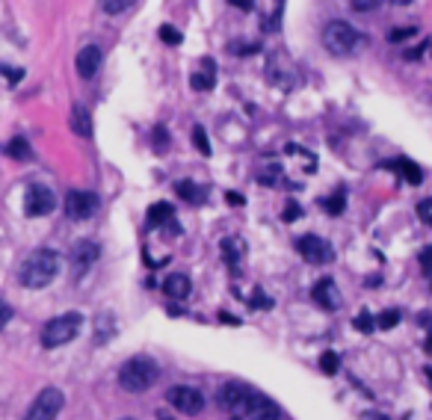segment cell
<instances>
[{
    "instance_id": "obj_9",
    "label": "cell",
    "mask_w": 432,
    "mask_h": 420,
    "mask_svg": "<svg viewBox=\"0 0 432 420\" xmlns=\"http://www.w3.org/2000/svg\"><path fill=\"white\" fill-rule=\"evenodd\" d=\"M57 198H53L51 186H42V184H33L27 186V195H24V213L27 216H45L53 210Z\"/></svg>"
},
{
    "instance_id": "obj_8",
    "label": "cell",
    "mask_w": 432,
    "mask_h": 420,
    "mask_svg": "<svg viewBox=\"0 0 432 420\" xmlns=\"http://www.w3.org/2000/svg\"><path fill=\"white\" fill-rule=\"evenodd\" d=\"M296 249H299V255H302L308 263H317V267H323V263L335 261V249H331V243L323 240V237H317V234L299 237Z\"/></svg>"
},
{
    "instance_id": "obj_32",
    "label": "cell",
    "mask_w": 432,
    "mask_h": 420,
    "mask_svg": "<svg viewBox=\"0 0 432 420\" xmlns=\"http://www.w3.org/2000/svg\"><path fill=\"white\" fill-rule=\"evenodd\" d=\"M299 216H302V207H299L296 202H291V204H287V207H284V213H282V219H284V222H296Z\"/></svg>"
},
{
    "instance_id": "obj_33",
    "label": "cell",
    "mask_w": 432,
    "mask_h": 420,
    "mask_svg": "<svg viewBox=\"0 0 432 420\" xmlns=\"http://www.w3.org/2000/svg\"><path fill=\"white\" fill-rule=\"evenodd\" d=\"M420 267H424V272L426 275H432V246H426V249H420Z\"/></svg>"
},
{
    "instance_id": "obj_7",
    "label": "cell",
    "mask_w": 432,
    "mask_h": 420,
    "mask_svg": "<svg viewBox=\"0 0 432 420\" xmlns=\"http://www.w3.org/2000/svg\"><path fill=\"white\" fill-rule=\"evenodd\" d=\"M62 204H65V216L74 219V222H83L98 210V195L89 190H69Z\"/></svg>"
},
{
    "instance_id": "obj_36",
    "label": "cell",
    "mask_w": 432,
    "mask_h": 420,
    "mask_svg": "<svg viewBox=\"0 0 432 420\" xmlns=\"http://www.w3.org/2000/svg\"><path fill=\"white\" fill-rule=\"evenodd\" d=\"M154 142H157V151H166V142H169V137H166V128H154Z\"/></svg>"
},
{
    "instance_id": "obj_16",
    "label": "cell",
    "mask_w": 432,
    "mask_h": 420,
    "mask_svg": "<svg viewBox=\"0 0 432 420\" xmlns=\"http://www.w3.org/2000/svg\"><path fill=\"white\" fill-rule=\"evenodd\" d=\"M157 225H175V207L169 202H154L148 207V228Z\"/></svg>"
},
{
    "instance_id": "obj_28",
    "label": "cell",
    "mask_w": 432,
    "mask_h": 420,
    "mask_svg": "<svg viewBox=\"0 0 432 420\" xmlns=\"http://www.w3.org/2000/svg\"><path fill=\"white\" fill-rule=\"evenodd\" d=\"M397 323H400V311H397V308H391V311H385V314L376 317V326H379L382 331L385 329H394Z\"/></svg>"
},
{
    "instance_id": "obj_22",
    "label": "cell",
    "mask_w": 432,
    "mask_h": 420,
    "mask_svg": "<svg viewBox=\"0 0 432 420\" xmlns=\"http://www.w3.org/2000/svg\"><path fill=\"white\" fill-rule=\"evenodd\" d=\"M3 151L9 154V157H15V160H27V157H30V146H27V139H21V137L9 139Z\"/></svg>"
},
{
    "instance_id": "obj_30",
    "label": "cell",
    "mask_w": 432,
    "mask_h": 420,
    "mask_svg": "<svg viewBox=\"0 0 432 420\" xmlns=\"http://www.w3.org/2000/svg\"><path fill=\"white\" fill-rule=\"evenodd\" d=\"M352 326H356L358 331H364V335H373V329H376V320H373L368 311H361L356 320H352Z\"/></svg>"
},
{
    "instance_id": "obj_35",
    "label": "cell",
    "mask_w": 432,
    "mask_h": 420,
    "mask_svg": "<svg viewBox=\"0 0 432 420\" xmlns=\"http://www.w3.org/2000/svg\"><path fill=\"white\" fill-rule=\"evenodd\" d=\"M261 181L263 184H275V181H279V166H267V169L261 172Z\"/></svg>"
},
{
    "instance_id": "obj_23",
    "label": "cell",
    "mask_w": 432,
    "mask_h": 420,
    "mask_svg": "<svg viewBox=\"0 0 432 420\" xmlns=\"http://www.w3.org/2000/svg\"><path fill=\"white\" fill-rule=\"evenodd\" d=\"M98 3H101V9L107 15H121V12H128L137 0H98Z\"/></svg>"
},
{
    "instance_id": "obj_12",
    "label": "cell",
    "mask_w": 432,
    "mask_h": 420,
    "mask_svg": "<svg viewBox=\"0 0 432 420\" xmlns=\"http://www.w3.org/2000/svg\"><path fill=\"white\" fill-rule=\"evenodd\" d=\"M243 417H249V420H279L282 408L275 405L270 396H263V394L254 391L249 396V405H246V414H243Z\"/></svg>"
},
{
    "instance_id": "obj_38",
    "label": "cell",
    "mask_w": 432,
    "mask_h": 420,
    "mask_svg": "<svg viewBox=\"0 0 432 420\" xmlns=\"http://www.w3.org/2000/svg\"><path fill=\"white\" fill-rule=\"evenodd\" d=\"M9 77V80H12V83H18L21 80V69H9V65H0V77Z\"/></svg>"
},
{
    "instance_id": "obj_21",
    "label": "cell",
    "mask_w": 432,
    "mask_h": 420,
    "mask_svg": "<svg viewBox=\"0 0 432 420\" xmlns=\"http://www.w3.org/2000/svg\"><path fill=\"white\" fill-rule=\"evenodd\" d=\"M190 86H193V89H198V92H210L216 86V77H214V71H196L190 77Z\"/></svg>"
},
{
    "instance_id": "obj_44",
    "label": "cell",
    "mask_w": 432,
    "mask_h": 420,
    "mask_svg": "<svg viewBox=\"0 0 432 420\" xmlns=\"http://www.w3.org/2000/svg\"><path fill=\"white\" fill-rule=\"evenodd\" d=\"M429 284H432V275H429Z\"/></svg>"
},
{
    "instance_id": "obj_40",
    "label": "cell",
    "mask_w": 432,
    "mask_h": 420,
    "mask_svg": "<svg viewBox=\"0 0 432 420\" xmlns=\"http://www.w3.org/2000/svg\"><path fill=\"white\" fill-rule=\"evenodd\" d=\"M225 198H228V204H243V195H237V193H228Z\"/></svg>"
},
{
    "instance_id": "obj_25",
    "label": "cell",
    "mask_w": 432,
    "mask_h": 420,
    "mask_svg": "<svg viewBox=\"0 0 432 420\" xmlns=\"http://www.w3.org/2000/svg\"><path fill=\"white\" fill-rule=\"evenodd\" d=\"M223 252H225L228 267H231V270H237V261H240V252H243L240 243H237V240H225V243H223Z\"/></svg>"
},
{
    "instance_id": "obj_24",
    "label": "cell",
    "mask_w": 432,
    "mask_h": 420,
    "mask_svg": "<svg viewBox=\"0 0 432 420\" xmlns=\"http://www.w3.org/2000/svg\"><path fill=\"white\" fill-rule=\"evenodd\" d=\"M338 367H340V358H338V352H323V356H320V370H323L326 376H335L338 373Z\"/></svg>"
},
{
    "instance_id": "obj_11",
    "label": "cell",
    "mask_w": 432,
    "mask_h": 420,
    "mask_svg": "<svg viewBox=\"0 0 432 420\" xmlns=\"http://www.w3.org/2000/svg\"><path fill=\"white\" fill-rule=\"evenodd\" d=\"M254 394V388H249V385L243 382H228L223 394H219V400H223V408H228V412L234 414H246V405H249V396Z\"/></svg>"
},
{
    "instance_id": "obj_4",
    "label": "cell",
    "mask_w": 432,
    "mask_h": 420,
    "mask_svg": "<svg viewBox=\"0 0 432 420\" xmlns=\"http://www.w3.org/2000/svg\"><path fill=\"white\" fill-rule=\"evenodd\" d=\"M80 326H83V314H77V311H69V314H60V317L48 320L45 329H42V347L57 349L62 344H69V340L77 338Z\"/></svg>"
},
{
    "instance_id": "obj_14",
    "label": "cell",
    "mask_w": 432,
    "mask_h": 420,
    "mask_svg": "<svg viewBox=\"0 0 432 420\" xmlns=\"http://www.w3.org/2000/svg\"><path fill=\"white\" fill-rule=\"evenodd\" d=\"M77 74L83 77V80H89V77L98 74V69H101V48L98 45H86L77 51Z\"/></svg>"
},
{
    "instance_id": "obj_26",
    "label": "cell",
    "mask_w": 432,
    "mask_h": 420,
    "mask_svg": "<svg viewBox=\"0 0 432 420\" xmlns=\"http://www.w3.org/2000/svg\"><path fill=\"white\" fill-rule=\"evenodd\" d=\"M343 204H347V195H343V190H338L335 195L326 198V202H323V207L329 210L331 216H340V213H343Z\"/></svg>"
},
{
    "instance_id": "obj_41",
    "label": "cell",
    "mask_w": 432,
    "mask_h": 420,
    "mask_svg": "<svg viewBox=\"0 0 432 420\" xmlns=\"http://www.w3.org/2000/svg\"><path fill=\"white\" fill-rule=\"evenodd\" d=\"M157 420H175L169 412H163V408H160V412H157Z\"/></svg>"
},
{
    "instance_id": "obj_2",
    "label": "cell",
    "mask_w": 432,
    "mask_h": 420,
    "mask_svg": "<svg viewBox=\"0 0 432 420\" xmlns=\"http://www.w3.org/2000/svg\"><path fill=\"white\" fill-rule=\"evenodd\" d=\"M157 379H160V367H157V361L148 356H134L119 367V385L130 394L148 391Z\"/></svg>"
},
{
    "instance_id": "obj_37",
    "label": "cell",
    "mask_w": 432,
    "mask_h": 420,
    "mask_svg": "<svg viewBox=\"0 0 432 420\" xmlns=\"http://www.w3.org/2000/svg\"><path fill=\"white\" fill-rule=\"evenodd\" d=\"M12 320V308H9L3 299H0V331H3V326Z\"/></svg>"
},
{
    "instance_id": "obj_20",
    "label": "cell",
    "mask_w": 432,
    "mask_h": 420,
    "mask_svg": "<svg viewBox=\"0 0 432 420\" xmlns=\"http://www.w3.org/2000/svg\"><path fill=\"white\" fill-rule=\"evenodd\" d=\"M178 195L184 198V202H196V204L205 202V190L198 184H193V181H181L178 184Z\"/></svg>"
},
{
    "instance_id": "obj_29",
    "label": "cell",
    "mask_w": 432,
    "mask_h": 420,
    "mask_svg": "<svg viewBox=\"0 0 432 420\" xmlns=\"http://www.w3.org/2000/svg\"><path fill=\"white\" fill-rule=\"evenodd\" d=\"M157 36H160V42H166V45H181V42H184L181 33L175 30V27H169V24H163Z\"/></svg>"
},
{
    "instance_id": "obj_3",
    "label": "cell",
    "mask_w": 432,
    "mask_h": 420,
    "mask_svg": "<svg viewBox=\"0 0 432 420\" xmlns=\"http://www.w3.org/2000/svg\"><path fill=\"white\" fill-rule=\"evenodd\" d=\"M358 45H364V36L361 33L347 24V21H329L326 30H323V48L335 57H349Z\"/></svg>"
},
{
    "instance_id": "obj_19",
    "label": "cell",
    "mask_w": 432,
    "mask_h": 420,
    "mask_svg": "<svg viewBox=\"0 0 432 420\" xmlns=\"http://www.w3.org/2000/svg\"><path fill=\"white\" fill-rule=\"evenodd\" d=\"M388 166H391V169H397L408 184H415V186H417L420 181H424V172H420L412 160H397V163H388Z\"/></svg>"
},
{
    "instance_id": "obj_39",
    "label": "cell",
    "mask_w": 432,
    "mask_h": 420,
    "mask_svg": "<svg viewBox=\"0 0 432 420\" xmlns=\"http://www.w3.org/2000/svg\"><path fill=\"white\" fill-rule=\"evenodd\" d=\"M263 305H270V299H267V296H263V293L258 290V293L252 296V308H263Z\"/></svg>"
},
{
    "instance_id": "obj_5",
    "label": "cell",
    "mask_w": 432,
    "mask_h": 420,
    "mask_svg": "<svg viewBox=\"0 0 432 420\" xmlns=\"http://www.w3.org/2000/svg\"><path fill=\"white\" fill-rule=\"evenodd\" d=\"M62 403H65V396H62L60 388H53V385L51 388H42L36 400L30 403L24 420H57Z\"/></svg>"
},
{
    "instance_id": "obj_17",
    "label": "cell",
    "mask_w": 432,
    "mask_h": 420,
    "mask_svg": "<svg viewBox=\"0 0 432 420\" xmlns=\"http://www.w3.org/2000/svg\"><path fill=\"white\" fill-rule=\"evenodd\" d=\"M71 130L77 137H83V139L92 137V116H89V110H86L83 104H74V110H71Z\"/></svg>"
},
{
    "instance_id": "obj_1",
    "label": "cell",
    "mask_w": 432,
    "mask_h": 420,
    "mask_svg": "<svg viewBox=\"0 0 432 420\" xmlns=\"http://www.w3.org/2000/svg\"><path fill=\"white\" fill-rule=\"evenodd\" d=\"M60 272V255L53 249H36L30 252L24 258L18 270V281L30 287V290H42V287H48L53 279H57Z\"/></svg>"
},
{
    "instance_id": "obj_15",
    "label": "cell",
    "mask_w": 432,
    "mask_h": 420,
    "mask_svg": "<svg viewBox=\"0 0 432 420\" xmlns=\"http://www.w3.org/2000/svg\"><path fill=\"white\" fill-rule=\"evenodd\" d=\"M163 290H166V296H169V299H187V296H190V290H193V284H190V279H187V275L175 272V275H169V279L163 281Z\"/></svg>"
},
{
    "instance_id": "obj_42",
    "label": "cell",
    "mask_w": 432,
    "mask_h": 420,
    "mask_svg": "<svg viewBox=\"0 0 432 420\" xmlns=\"http://www.w3.org/2000/svg\"><path fill=\"white\" fill-rule=\"evenodd\" d=\"M394 3H397V6H408V3H412V0H394Z\"/></svg>"
},
{
    "instance_id": "obj_18",
    "label": "cell",
    "mask_w": 432,
    "mask_h": 420,
    "mask_svg": "<svg viewBox=\"0 0 432 420\" xmlns=\"http://www.w3.org/2000/svg\"><path fill=\"white\" fill-rule=\"evenodd\" d=\"M116 335V323H113V317L110 314H101L95 320V344H107L110 338Z\"/></svg>"
},
{
    "instance_id": "obj_43",
    "label": "cell",
    "mask_w": 432,
    "mask_h": 420,
    "mask_svg": "<svg viewBox=\"0 0 432 420\" xmlns=\"http://www.w3.org/2000/svg\"><path fill=\"white\" fill-rule=\"evenodd\" d=\"M121 420H134V417H121Z\"/></svg>"
},
{
    "instance_id": "obj_6",
    "label": "cell",
    "mask_w": 432,
    "mask_h": 420,
    "mask_svg": "<svg viewBox=\"0 0 432 420\" xmlns=\"http://www.w3.org/2000/svg\"><path fill=\"white\" fill-rule=\"evenodd\" d=\"M166 400H169V405L175 408V412H181V414H187V417L202 414V408H205L202 391L190 388V385H175V388H169Z\"/></svg>"
},
{
    "instance_id": "obj_10",
    "label": "cell",
    "mask_w": 432,
    "mask_h": 420,
    "mask_svg": "<svg viewBox=\"0 0 432 420\" xmlns=\"http://www.w3.org/2000/svg\"><path fill=\"white\" fill-rule=\"evenodd\" d=\"M98 255H101V252H98V246L89 240H80L77 246H71V275L74 279H83V275L95 267Z\"/></svg>"
},
{
    "instance_id": "obj_13",
    "label": "cell",
    "mask_w": 432,
    "mask_h": 420,
    "mask_svg": "<svg viewBox=\"0 0 432 420\" xmlns=\"http://www.w3.org/2000/svg\"><path fill=\"white\" fill-rule=\"evenodd\" d=\"M311 296H314V302L320 308H326V311H338V308H340V293H338V287H335V279H320L314 284Z\"/></svg>"
},
{
    "instance_id": "obj_31",
    "label": "cell",
    "mask_w": 432,
    "mask_h": 420,
    "mask_svg": "<svg viewBox=\"0 0 432 420\" xmlns=\"http://www.w3.org/2000/svg\"><path fill=\"white\" fill-rule=\"evenodd\" d=\"M349 6L356 9V12H373V9L382 6V0H349Z\"/></svg>"
},
{
    "instance_id": "obj_27",
    "label": "cell",
    "mask_w": 432,
    "mask_h": 420,
    "mask_svg": "<svg viewBox=\"0 0 432 420\" xmlns=\"http://www.w3.org/2000/svg\"><path fill=\"white\" fill-rule=\"evenodd\" d=\"M193 142H196V148L205 154V157H210V142H207V134H205V128L202 125H196L193 128Z\"/></svg>"
},
{
    "instance_id": "obj_34",
    "label": "cell",
    "mask_w": 432,
    "mask_h": 420,
    "mask_svg": "<svg viewBox=\"0 0 432 420\" xmlns=\"http://www.w3.org/2000/svg\"><path fill=\"white\" fill-rule=\"evenodd\" d=\"M415 33H417V27H406V30H391V36H388V39H391V42H403V39H412Z\"/></svg>"
}]
</instances>
